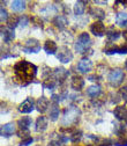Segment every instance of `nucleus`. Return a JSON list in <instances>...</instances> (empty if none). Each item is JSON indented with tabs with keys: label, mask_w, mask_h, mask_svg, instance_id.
Masks as SVG:
<instances>
[{
	"label": "nucleus",
	"mask_w": 127,
	"mask_h": 146,
	"mask_svg": "<svg viewBox=\"0 0 127 146\" xmlns=\"http://www.w3.org/2000/svg\"><path fill=\"white\" fill-rule=\"evenodd\" d=\"M15 132V126L13 123H7L1 126V136L3 137H9Z\"/></svg>",
	"instance_id": "f8f14e48"
},
{
	"label": "nucleus",
	"mask_w": 127,
	"mask_h": 146,
	"mask_svg": "<svg viewBox=\"0 0 127 146\" xmlns=\"http://www.w3.org/2000/svg\"><path fill=\"white\" fill-rule=\"evenodd\" d=\"M1 33H3V38H4V41H5V42H11V41H13V40H14V37H15L14 30H13L12 28H9V27H7V28L3 29V30H1Z\"/></svg>",
	"instance_id": "4468645a"
},
{
	"label": "nucleus",
	"mask_w": 127,
	"mask_h": 146,
	"mask_svg": "<svg viewBox=\"0 0 127 146\" xmlns=\"http://www.w3.org/2000/svg\"><path fill=\"white\" fill-rule=\"evenodd\" d=\"M47 127V119L44 116H41L36 121V130L37 131H44Z\"/></svg>",
	"instance_id": "f3484780"
},
{
	"label": "nucleus",
	"mask_w": 127,
	"mask_h": 146,
	"mask_svg": "<svg viewBox=\"0 0 127 146\" xmlns=\"http://www.w3.org/2000/svg\"><path fill=\"white\" fill-rule=\"evenodd\" d=\"M79 115V110L75 108V107H69L66 109V111H65V118L63 121V123H72V122H74L75 118L78 117Z\"/></svg>",
	"instance_id": "423d86ee"
},
{
	"label": "nucleus",
	"mask_w": 127,
	"mask_h": 146,
	"mask_svg": "<svg viewBox=\"0 0 127 146\" xmlns=\"http://www.w3.org/2000/svg\"><path fill=\"white\" fill-rule=\"evenodd\" d=\"M122 35H124V37H125V40L127 41V30H126V31H124V34H122Z\"/></svg>",
	"instance_id": "f704fd0d"
},
{
	"label": "nucleus",
	"mask_w": 127,
	"mask_h": 146,
	"mask_svg": "<svg viewBox=\"0 0 127 146\" xmlns=\"http://www.w3.org/2000/svg\"><path fill=\"white\" fill-rule=\"evenodd\" d=\"M14 72H15V76L17 79L26 81L28 84L35 78L36 73H37V66L27 62V60H21L15 64Z\"/></svg>",
	"instance_id": "f257e3e1"
},
{
	"label": "nucleus",
	"mask_w": 127,
	"mask_h": 146,
	"mask_svg": "<svg viewBox=\"0 0 127 146\" xmlns=\"http://www.w3.org/2000/svg\"><path fill=\"white\" fill-rule=\"evenodd\" d=\"M124 78H125L124 71L120 70V68H114L110 72V74H109V77H107V80H109V82H110L111 86L117 87L122 82Z\"/></svg>",
	"instance_id": "7ed1b4c3"
},
{
	"label": "nucleus",
	"mask_w": 127,
	"mask_h": 146,
	"mask_svg": "<svg viewBox=\"0 0 127 146\" xmlns=\"http://www.w3.org/2000/svg\"><path fill=\"white\" fill-rule=\"evenodd\" d=\"M50 117L52 121H57L59 117V107L57 103H53L50 108Z\"/></svg>",
	"instance_id": "4be33fe9"
},
{
	"label": "nucleus",
	"mask_w": 127,
	"mask_h": 146,
	"mask_svg": "<svg viewBox=\"0 0 127 146\" xmlns=\"http://www.w3.org/2000/svg\"><path fill=\"white\" fill-rule=\"evenodd\" d=\"M81 135H82L81 131H76V132H74L73 135L69 137V140L73 141V143H76V141H79V140L81 139Z\"/></svg>",
	"instance_id": "c85d7f7f"
},
{
	"label": "nucleus",
	"mask_w": 127,
	"mask_h": 146,
	"mask_svg": "<svg viewBox=\"0 0 127 146\" xmlns=\"http://www.w3.org/2000/svg\"><path fill=\"white\" fill-rule=\"evenodd\" d=\"M41 50V44L35 38H31V40H28L23 46V51L27 52V53H36Z\"/></svg>",
	"instance_id": "39448f33"
},
{
	"label": "nucleus",
	"mask_w": 127,
	"mask_h": 146,
	"mask_svg": "<svg viewBox=\"0 0 127 146\" xmlns=\"http://www.w3.org/2000/svg\"><path fill=\"white\" fill-rule=\"evenodd\" d=\"M125 67H126V70H127V59H126V62H125Z\"/></svg>",
	"instance_id": "e433bc0d"
},
{
	"label": "nucleus",
	"mask_w": 127,
	"mask_h": 146,
	"mask_svg": "<svg viewBox=\"0 0 127 146\" xmlns=\"http://www.w3.org/2000/svg\"><path fill=\"white\" fill-rule=\"evenodd\" d=\"M47 146H60V145H59L58 141H51V143H49Z\"/></svg>",
	"instance_id": "72a5a7b5"
},
{
	"label": "nucleus",
	"mask_w": 127,
	"mask_h": 146,
	"mask_svg": "<svg viewBox=\"0 0 127 146\" xmlns=\"http://www.w3.org/2000/svg\"><path fill=\"white\" fill-rule=\"evenodd\" d=\"M90 30H91V33L95 35V36H98V37H101V36L104 35L105 33V27L103 25L102 21H96L91 25V27H90Z\"/></svg>",
	"instance_id": "0eeeda50"
},
{
	"label": "nucleus",
	"mask_w": 127,
	"mask_h": 146,
	"mask_svg": "<svg viewBox=\"0 0 127 146\" xmlns=\"http://www.w3.org/2000/svg\"><path fill=\"white\" fill-rule=\"evenodd\" d=\"M96 4H106V1H96Z\"/></svg>",
	"instance_id": "c9c22d12"
},
{
	"label": "nucleus",
	"mask_w": 127,
	"mask_h": 146,
	"mask_svg": "<svg viewBox=\"0 0 127 146\" xmlns=\"http://www.w3.org/2000/svg\"><path fill=\"white\" fill-rule=\"evenodd\" d=\"M125 122H126V124H127V118H126V121H125Z\"/></svg>",
	"instance_id": "4c0bfd02"
},
{
	"label": "nucleus",
	"mask_w": 127,
	"mask_h": 146,
	"mask_svg": "<svg viewBox=\"0 0 127 146\" xmlns=\"http://www.w3.org/2000/svg\"><path fill=\"white\" fill-rule=\"evenodd\" d=\"M31 143H32V138L31 137H28V138L23 139L20 143V146H29V145H31Z\"/></svg>",
	"instance_id": "7c9ffc66"
},
{
	"label": "nucleus",
	"mask_w": 127,
	"mask_h": 146,
	"mask_svg": "<svg viewBox=\"0 0 127 146\" xmlns=\"http://www.w3.org/2000/svg\"><path fill=\"white\" fill-rule=\"evenodd\" d=\"M72 88H74L75 90H81L82 87L84 86V80L79 77V76H74L73 78H72Z\"/></svg>",
	"instance_id": "ddd939ff"
},
{
	"label": "nucleus",
	"mask_w": 127,
	"mask_h": 146,
	"mask_svg": "<svg viewBox=\"0 0 127 146\" xmlns=\"http://www.w3.org/2000/svg\"><path fill=\"white\" fill-rule=\"evenodd\" d=\"M57 57H58V59H59L61 63L66 64V63H69L72 59H73V53L70 52V50H69L68 48L61 46V48H59V51H58Z\"/></svg>",
	"instance_id": "20e7f679"
},
{
	"label": "nucleus",
	"mask_w": 127,
	"mask_h": 146,
	"mask_svg": "<svg viewBox=\"0 0 127 146\" xmlns=\"http://www.w3.org/2000/svg\"><path fill=\"white\" fill-rule=\"evenodd\" d=\"M91 67H93V63L90 62L88 58L81 59V60L79 62V64H78V68H79V71H80L81 73H87V72H89L90 70H91Z\"/></svg>",
	"instance_id": "1a4fd4ad"
},
{
	"label": "nucleus",
	"mask_w": 127,
	"mask_h": 146,
	"mask_svg": "<svg viewBox=\"0 0 127 146\" xmlns=\"http://www.w3.org/2000/svg\"><path fill=\"white\" fill-rule=\"evenodd\" d=\"M106 37L109 38V41H116V40H118L120 37V31H118L117 29L111 28L106 33Z\"/></svg>",
	"instance_id": "5701e85b"
},
{
	"label": "nucleus",
	"mask_w": 127,
	"mask_h": 146,
	"mask_svg": "<svg viewBox=\"0 0 127 146\" xmlns=\"http://www.w3.org/2000/svg\"><path fill=\"white\" fill-rule=\"evenodd\" d=\"M90 46V37H89V34L87 33H82L79 38L75 43V50L79 53H84L86 50H88Z\"/></svg>",
	"instance_id": "f03ea898"
},
{
	"label": "nucleus",
	"mask_w": 127,
	"mask_h": 146,
	"mask_svg": "<svg viewBox=\"0 0 127 146\" xmlns=\"http://www.w3.org/2000/svg\"><path fill=\"white\" fill-rule=\"evenodd\" d=\"M91 14L94 16L98 17V19H104V17H105V13L101 8H94V9H91Z\"/></svg>",
	"instance_id": "a878e982"
},
{
	"label": "nucleus",
	"mask_w": 127,
	"mask_h": 146,
	"mask_svg": "<svg viewBox=\"0 0 127 146\" xmlns=\"http://www.w3.org/2000/svg\"><path fill=\"white\" fill-rule=\"evenodd\" d=\"M54 74H56V78L59 79V80H65L66 77L68 76V72L67 70L65 68H57L56 71H54Z\"/></svg>",
	"instance_id": "393cba45"
},
{
	"label": "nucleus",
	"mask_w": 127,
	"mask_h": 146,
	"mask_svg": "<svg viewBox=\"0 0 127 146\" xmlns=\"http://www.w3.org/2000/svg\"><path fill=\"white\" fill-rule=\"evenodd\" d=\"M53 23L57 28L64 29L67 26V19H66V16H64V15H58L56 19L53 20Z\"/></svg>",
	"instance_id": "2eb2a0df"
},
{
	"label": "nucleus",
	"mask_w": 127,
	"mask_h": 146,
	"mask_svg": "<svg viewBox=\"0 0 127 146\" xmlns=\"http://www.w3.org/2000/svg\"><path fill=\"white\" fill-rule=\"evenodd\" d=\"M44 50L46 51V53L53 54V53H56V51L58 50V48H57V44L54 43L53 41L47 40V41L45 42V44H44Z\"/></svg>",
	"instance_id": "a211bd4d"
},
{
	"label": "nucleus",
	"mask_w": 127,
	"mask_h": 146,
	"mask_svg": "<svg viewBox=\"0 0 127 146\" xmlns=\"http://www.w3.org/2000/svg\"><path fill=\"white\" fill-rule=\"evenodd\" d=\"M19 110L23 114H29L34 110V101L31 99L24 100L20 106H19Z\"/></svg>",
	"instance_id": "6e6552de"
},
{
	"label": "nucleus",
	"mask_w": 127,
	"mask_h": 146,
	"mask_svg": "<svg viewBox=\"0 0 127 146\" xmlns=\"http://www.w3.org/2000/svg\"><path fill=\"white\" fill-rule=\"evenodd\" d=\"M116 22L119 27H127V13H119L117 15Z\"/></svg>",
	"instance_id": "412c9836"
},
{
	"label": "nucleus",
	"mask_w": 127,
	"mask_h": 146,
	"mask_svg": "<svg viewBox=\"0 0 127 146\" xmlns=\"http://www.w3.org/2000/svg\"><path fill=\"white\" fill-rule=\"evenodd\" d=\"M31 123H32V121L28 116L21 117L19 121H17V125H19L20 129H22V130H28V127L31 125Z\"/></svg>",
	"instance_id": "dca6fc26"
},
{
	"label": "nucleus",
	"mask_w": 127,
	"mask_h": 146,
	"mask_svg": "<svg viewBox=\"0 0 127 146\" xmlns=\"http://www.w3.org/2000/svg\"><path fill=\"white\" fill-rule=\"evenodd\" d=\"M87 3L86 1H76L75 5H74V13L76 15H81L84 13V9H86V5Z\"/></svg>",
	"instance_id": "b1692460"
},
{
	"label": "nucleus",
	"mask_w": 127,
	"mask_h": 146,
	"mask_svg": "<svg viewBox=\"0 0 127 146\" xmlns=\"http://www.w3.org/2000/svg\"><path fill=\"white\" fill-rule=\"evenodd\" d=\"M7 22H8V27L13 29L14 27H16L17 25H19L20 19H19V17H16V16H13V17H11V19H9Z\"/></svg>",
	"instance_id": "cd10ccee"
},
{
	"label": "nucleus",
	"mask_w": 127,
	"mask_h": 146,
	"mask_svg": "<svg viewBox=\"0 0 127 146\" xmlns=\"http://www.w3.org/2000/svg\"><path fill=\"white\" fill-rule=\"evenodd\" d=\"M99 93H101V86H98V85H93V86L87 88V94L91 98L98 96Z\"/></svg>",
	"instance_id": "6ab92c4d"
},
{
	"label": "nucleus",
	"mask_w": 127,
	"mask_h": 146,
	"mask_svg": "<svg viewBox=\"0 0 127 146\" xmlns=\"http://www.w3.org/2000/svg\"><path fill=\"white\" fill-rule=\"evenodd\" d=\"M120 93H121L122 98L125 99V101L127 102V86H125V87H122V88L120 89Z\"/></svg>",
	"instance_id": "2f4dec72"
},
{
	"label": "nucleus",
	"mask_w": 127,
	"mask_h": 146,
	"mask_svg": "<svg viewBox=\"0 0 127 146\" xmlns=\"http://www.w3.org/2000/svg\"><path fill=\"white\" fill-rule=\"evenodd\" d=\"M24 135H29V131L28 130H22V129H20V131H17V136L19 137H26Z\"/></svg>",
	"instance_id": "473e14b6"
},
{
	"label": "nucleus",
	"mask_w": 127,
	"mask_h": 146,
	"mask_svg": "<svg viewBox=\"0 0 127 146\" xmlns=\"http://www.w3.org/2000/svg\"><path fill=\"white\" fill-rule=\"evenodd\" d=\"M113 114H114V117L117 119H119V121L125 119L126 121V118H127V108L124 107V106H119L114 109Z\"/></svg>",
	"instance_id": "9b49d317"
},
{
	"label": "nucleus",
	"mask_w": 127,
	"mask_h": 146,
	"mask_svg": "<svg viewBox=\"0 0 127 146\" xmlns=\"http://www.w3.org/2000/svg\"><path fill=\"white\" fill-rule=\"evenodd\" d=\"M0 14H1V22L8 21V14H7V11L4 7H1V9H0Z\"/></svg>",
	"instance_id": "c756f323"
},
{
	"label": "nucleus",
	"mask_w": 127,
	"mask_h": 146,
	"mask_svg": "<svg viewBox=\"0 0 127 146\" xmlns=\"http://www.w3.org/2000/svg\"><path fill=\"white\" fill-rule=\"evenodd\" d=\"M12 9L14 12H22L26 9V1H21V0H14L12 3Z\"/></svg>",
	"instance_id": "aec40b11"
},
{
	"label": "nucleus",
	"mask_w": 127,
	"mask_h": 146,
	"mask_svg": "<svg viewBox=\"0 0 127 146\" xmlns=\"http://www.w3.org/2000/svg\"><path fill=\"white\" fill-rule=\"evenodd\" d=\"M116 146H127V138L124 137L122 135H119V138L114 141Z\"/></svg>",
	"instance_id": "bb28decb"
},
{
	"label": "nucleus",
	"mask_w": 127,
	"mask_h": 146,
	"mask_svg": "<svg viewBox=\"0 0 127 146\" xmlns=\"http://www.w3.org/2000/svg\"><path fill=\"white\" fill-rule=\"evenodd\" d=\"M49 104H50L49 99H46L45 96H42V98H39V99L37 100V102H36V108H37V110H38L39 113L43 114V113H45V111L47 110Z\"/></svg>",
	"instance_id": "9d476101"
}]
</instances>
